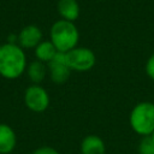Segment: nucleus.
<instances>
[{
  "instance_id": "nucleus-12",
  "label": "nucleus",
  "mask_w": 154,
  "mask_h": 154,
  "mask_svg": "<svg viewBox=\"0 0 154 154\" xmlns=\"http://www.w3.org/2000/svg\"><path fill=\"white\" fill-rule=\"evenodd\" d=\"M58 53L57 48L51 42V40H42L35 48H34V54L36 60L42 61L45 64H48Z\"/></svg>"
},
{
  "instance_id": "nucleus-13",
  "label": "nucleus",
  "mask_w": 154,
  "mask_h": 154,
  "mask_svg": "<svg viewBox=\"0 0 154 154\" xmlns=\"http://www.w3.org/2000/svg\"><path fill=\"white\" fill-rule=\"evenodd\" d=\"M137 152L138 154H154V141L150 136H144L141 138Z\"/></svg>"
},
{
  "instance_id": "nucleus-14",
  "label": "nucleus",
  "mask_w": 154,
  "mask_h": 154,
  "mask_svg": "<svg viewBox=\"0 0 154 154\" xmlns=\"http://www.w3.org/2000/svg\"><path fill=\"white\" fill-rule=\"evenodd\" d=\"M144 71L147 73V76L154 81V52L148 57L147 61H146V65H144Z\"/></svg>"
},
{
  "instance_id": "nucleus-15",
  "label": "nucleus",
  "mask_w": 154,
  "mask_h": 154,
  "mask_svg": "<svg viewBox=\"0 0 154 154\" xmlns=\"http://www.w3.org/2000/svg\"><path fill=\"white\" fill-rule=\"evenodd\" d=\"M31 154H60V153L51 146H42V147L36 148Z\"/></svg>"
},
{
  "instance_id": "nucleus-11",
  "label": "nucleus",
  "mask_w": 154,
  "mask_h": 154,
  "mask_svg": "<svg viewBox=\"0 0 154 154\" xmlns=\"http://www.w3.org/2000/svg\"><path fill=\"white\" fill-rule=\"evenodd\" d=\"M25 72L28 75V78L30 79L31 84H41L45 81L46 76L48 75L47 64L38 61V60H34L28 64Z\"/></svg>"
},
{
  "instance_id": "nucleus-1",
  "label": "nucleus",
  "mask_w": 154,
  "mask_h": 154,
  "mask_svg": "<svg viewBox=\"0 0 154 154\" xmlns=\"http://www.w3.org/2000/svg\"><path fill=\"white\" fill-rule=\"evenodd\" d=\"M28 61L24 49L18 43L0 45V76L6 79H17L26 70Z\"/></svg>"
},
{
  "instance_id": "nucleus-10",
  "label": "nucleus",
  "mask_w": 154,
  "mask_h": 154,
  "mask_svg": "<svg viewBox=\"0 0 154 154\" xmlns=\"http://www.w3.org/2000/svg\"><path fill=\"white\" fill-rule=\"evenodd\" d=\"M17 144V135L14 130L4 123H0V154H10Z\"/></svg>"
},
{
  "instance_id": "nucleus-5",
  "label": "nucleus",
  "mask_w": 154,
  "mask_h": 154,
  "mask_svg": "<svg viewBox=\"0 0 154 154\" xmlns=\"http://www.w3.org/2000/svg\"><path fill=\"white\" fill-rule=\"evenodd\" d=\"M24 105L35 113L45 112L51 103L48 91L41 84H30L24 91Z\"/></svg>"
},
{
  "instance_id": "nucleus-3",
  "label": "nucleus",
  "mask_w": 154,
  "mask_h": 154,
  "mask_svg": "<svg viewBox=\"0 0 154 154\" xmlns=\"http://www.w3.org/2000/svg\"><path fill=\"white\" fill-rule=\"evenodd\" d=\"M129 125L141 137L150 136L154 131V102L141 101L136 103L129 114Z\"/></svg>"
},
{
  "instance_id": "nucleus-2",
  "label": "nucleus",
  "mask_w": 154,
  "mask_h": 154,
  "mask_svg": "<svg viewBox=\"0 0 154 154\" xmlns=\"http://www.w3.org/2000/svg\"><path fill=\"white\" fill-rule=\"evenodd\" d=\"M49 40L58 52L66 53L78 46L79 30L75 22L58 19L49 29Z\"/></svg>"
},
{
  "instance_id": "nucleus-4",
  "label": "nucleus",
  "mask_w": 154,
  "mask_h": 154,
  "mask_svg": "<svg viewBox=\"0 0 154 154\" xmlns=\"http://www.w3.org/2000/svg\"><path fill=\"white\" fill-rule=\"evenodd\" d=\"M66 64L71 71L87 72L90 71L96 64V55L93 49L88 47L77 46L65 53Z\"/></svg>"
},
{
  "instance_id": "nucleus-8",
  "label": "nucleus",
  "mask_w": 154,
  "mask_h": 154,
  "mask_svg": "<svg viewBox=\"0 0 154 154\" xmlns=\"http://www.w3.org/2000/svg\"><path fill=\"white\" fill-rule=\"evenodd\" d=\"M57 11L60 19L76 22L81 13L79 2L77 0H58Z\"/></svg>"
},
{
  "instance_id": "nucleus-7",
  "label": "nucleus",
  "mask_w": 154,
  "mask_h": 154,
  "mask_svg": "<svg viewBox=\"0 0 154 154\" xmlns=\"http://www.w3.org/2000/svg\"><path fill=\"white\" fill-rule=\"evenodd\" d=\"M42 40H43L42 30L35 24L25 25L17 34V43L23 49H34Z\"/></svg>"
},
{
  "instance_id": "nucleus-16",
  "label": "nucleus",
  "mask_w": 154,
  "mask_h": 154,
  "mask_svg": "<svg viewBox=\"0 0 154 154\" xmlns=\"http://www.w3.org/2000/svg\"><path fill=\"white\" fill-rule=\"evenodd\" d=\"M150 137H152V140H153V141H154V131H153V132H152V135H150Z\"/></svg>"
},
{
  "instance_id": "nucleus-6",
  "label": "nucleus",
  "mask_w": 154,
  "mask_h": 154,
  "mask_svg": "<svg viewBox=\"0 0 154 154\" xmlns=\"http://www.w3.org/2000/svg\"><path fill=\"white\" fill-rule=\"evenodd\" d=\"M47 69L51 81L55 84H63L67 82L72 72L66 64L65 53L63 52H58L55 54V57L47 64Z\"/></svg>"
},
{
  "instance_id": "nucleus-17",
  "label": "nucleus",
  "mask_w": 154,
  "mask_h": 154,
  "mask_svg": "<svg viewBox=\"0 0 154 154\" xmlns=\"http://www.w3.org/2000/svg\"><path fill=\"white\" fill-rule=\"evenodd\" d=\"M100 1H102V0H100Z\"/></svg>"
},
{
  "instance_id": "nucleus-9",
  "label": "nucleus",
  "mask_w": 154,
  "mask_h": 154,
  "mask_svg": "<svg viewBox=\"0 0 154 154\" xmlns=\"http://www.w3.org/2000/svg\"><path fill=\"white\" fill-rule=\"evenodd\" d=\"M81 154H106V143L97 135H87L81 142Z\"/></svg>"
}]
</instances>
